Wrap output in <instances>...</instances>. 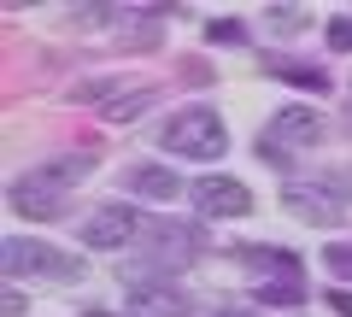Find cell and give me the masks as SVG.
Returning a JSON list of instances; mask_svg holds the SVG:
<instances>
[{
    "label": "cell",
    "mask_w": 352,
    "mask_h": 317,
    "mask_svg": "<svg viewBox=\"0 0 352 317\" xmlns=\"http://www.w3.org/2000/svg\"><path fill=\"white\" fill-rule=\"evenodd\" d=\"M141 229H147V223H141L129 206H100V212L82 223V241H88V247H129Z\"/></svg>",
    "instance_id": "obj_5"
},
{
    "label": "cell",
    "mask_w": 352,
    "mask_h": 317,
    "mask_svg": "<svg viewBox=\"0 0 352 317\" xmlns=\"http://www.w3.org/2000/svg\"><path fill=\"white\" fill-rule=\"evenodd\" d=\"M212 41H223V47H235V41H241V24H235V18H217V24H212Z\"/></svg>",
    "instance_id": "obj_17"
},
{
    "label": "cell",
    "mask_w": 352,
    "mask_h": 317,
    "mask_svg": "<svg viewBox=\"0 0 352 317\" xmlns=\"http://www.w3.org/2000/svg\"><path fill=\"white\" fill-rule=\"evenodd\" d=\"M270 71L288 76V83H305V89H323V71H311V65H294V59H270Z\"/></svg>",
    "instance_id": "obj_13"
},
{
    "label": "cell",
    "mask_w": 352,
    "mask_h": 317,
    "mask_svg": "<svg viewBox=\"0 0 352 317\" xmlns=\"http://www.w3.org/2000/svg\"><path fill=\"white\" fill-rule=\"evenodd\" d=\"M194 200H200L206 217H247V212H252V194L241 188L235 177H212V182H200V188H194Z\"/></svg>",
    "instance_id": "obj_6"
},
{
    "label": "cell",
    "mask_w": 352,
    "mask_h": 317,
    "mask_svg": "<svg viewBox=\"0 0 352 317\" xmlns=\"http://www.w3.org/2000/svg\"><path fill=\"white\" fill-rule=\"evenodd\" d=\"M88 171H94V159L88 153H65V159H47V165H36L30 171V182H41V188H71V182H82Z\"/></svg>",
    "instance_id": "obj_8"
},
{
    "label": "cell",
    "mask_w": 352,
    "mask_h": 317,
    "mask_svg": "<svg viewBox=\"0 0 352 317\" xmlns=\"http://www.w3.org/2000/svg\"><path fill=\"white\" fill-rule=\"evenodd\" d=\"M323 141V112H311V106H282L276 118H270V129H264V147H317Z\"/></svg>",
    "instance_id": "obj_4"
},
{
    "label": "cell",
    "mask_w": 352,
    "mask_h": 317,
    "mask_svg": "<svg viewBox=\"0 0 352 317\" xmlns=\"http://www.w3.org/2000/svg\"><path fill=\"white\" fill-rule=\"evenodd\" d=\"M6 270H12V276L71 282V276H82V259L59 253V247H47V241H30V235H12V241H6Z\"/></svg>",
    "instance_id": "obj_2"
},
{
    "label": "cell",
    "mask_w": 352,
    "mask_h": 317,
    "mask_svg": "<svg viewBox=\"0 0 352 317\" xmlns=\"http://www.w3.org/2000/svg\"><path fill=\"white\" fill-rule=\"evenodd\" d=\"M12 212H24V217H59L65 212V194L59 188H41V182H18L12 188Z\"/></svg>",
    "instance_id": "obj_9"
},
{
    "label": "cell",
    "mask_w": 352,
    "mask_h": 317,
    "mask_svg": "<svg viewBox=\"0 0 352 317\" xmlns=\"http://www.w3.org/2000/svg\"><path fill=\"white\" fill-rule=\"evenodd\" d=\"M329 305H335V311H346V317H352V294H335V300H329Z\"/></svg>",
    "instance_id": "obj_18"
},
{
    "label": "cell",
    "mask_w": 352,
    "mask_h": 317,
    "mask_svg": "<svg viewBox=\"0 0 352 317\" xmlns=\"http://www.w3.org/2000/svg\"><path fill=\"white\" fill-rule=\"evenodd\" d=\"M159 147L176 153V159H200V165H212V159L229 153V129H223V118H217L212 106H182V112L164 124Z\"/></svg>",
    "instance_id": "obj_1"
},
{
    "label": "cell",
    "mask_w": 352,
    "mask_h": 317,
    "mask_svg": "<svg viewBox=\"0 0 352 317\" xmlns=\"http://www.w3.org/2000/svg\"><path fill=\"white\" fill-rule=\"evenodd\" d=\"M124 182H129L135 200H176V194H182V177H176L170 165H129Z\"/></svg>",
    "instance_id": "obj_7"
},
{
    "label": "cell",
    "mask_w": 352,
    "mask_h": 317,
    "mask_svg": "<svg viewBox=\"0 0 352 317\" xmlns=\"http://www.w3.org/2000/svg\"><path fill=\"white\" fill-rule=\"evenodd\" d=\"M124 305L135 317H194V300L159 276H124Z\"/></svg>",
    "instance_id": "obj_3"
},
{
    "label": "cell",
    "mask_w": 352,
    "mask_h": 317,
    "mask_svg": "<svg viewBox=\"0 0 352 317\" xmlns=\"http://www.w3.org/2000/svg\"><path fill=\"white\" fill-rule=\"evenodd\" d=\"M258 300H264V305H300V300H305V282H300V276L264 282V288H258Z\"/></svg>",
    "instance_id": "obj_11"
},
{
    "label": "cell",
    "mask_w": 352,
    "mask_h": 317,
    "mask_svg": "<svg viewBox=\"0 0 352 317\" xmlns=\"http://www.w3.org/2000/svg\"><path fill=\"white\" fill-rule=\"evenodd\" d=\"M153 106V89H135V94H118V100H106V118H135Z\"/></svg>",
    "instance_id": "obj_12"
},
{
    "label": "cell",
    "mask_w": 352,
    "mask_h": 317,
    "mask_svg": "<svg viewBox=\"0 0 352 317\" xmlns=\"http://www.w3.org/2000/svg\"><path fill=\"white\" fill-rule=\"evenodd\" d=\"M323 265L335 270V276H352V247H329V253H323Z\"/></svg>",
    "instance_id": "obj_16"
},
{
    "label": "cell",
    "mask_w": 352,
    "mask_h": 317,
    "mask_svg": "<svg viewBox=\"0 0 352 317\" xmlns=\"http://www.w3.org/2000/svg\"><path fill=\"white\" fill-rule=\"evenodd\" d=\"M300 24H305L300 6H270V30H300Z\"/></svg>",
    "instance_id": "obj_15"
},
{
    "label": "cell",
    "mask_w": 352,
    "mask_h": 317,
    "mask_svg": "<svg viewBox=\"0 0 352 317\" xmlns=\"http://www.w3.org/2000/svg\"><path fill=\"white\" fill-rule=\"evenodd\" d=\"M329 47H335V53H352V18H346V12L329 18Z\"/></svg>",
    "instance_id": "obj_14"
},
{
    "label": "cell",
    "mask_w": 352,
    "mask_h": 317,
    "mask_svg": "<svg viewBox=\"0 0 352 317\" xmlns=\"http://www.w3.org/2000/svg\"><path fill=\"white\" fill-rule=\"evenodd\" d=\"M217 317H241V311H217Z\"/></svg>",
    "instance_id": "obj_19"
},
{
    "label": "cell",
    "mask_w": 352,
    "mask_h": 317,
    "mask_svg": "<svg viewBox=\"0 0 352 317\" xmlns=\"http://www.w3.org/2000/svg\"><path fill=\"white\" fill-rule=\"evenodd\" d=\"M288 206H294V212H300V217H311V223H335V217H340V200H335V194H323V188H300V182H294V188H288Z\"/></svg>",
    "instance_id": "obj_10"
}]
</instances>
